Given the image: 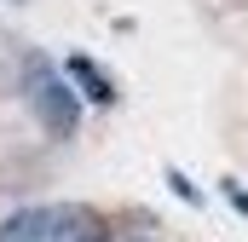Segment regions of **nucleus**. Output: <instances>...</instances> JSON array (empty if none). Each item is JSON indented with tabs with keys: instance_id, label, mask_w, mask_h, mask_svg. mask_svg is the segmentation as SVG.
Listing matches in <instances>:
<instances>
[{
	"instance_id": "nucleus-1",
	"label": "nucleus",
	"mask_w": 248,
	"mask_h": 242,
	"mask_svg": "<svg viewBox=\"0 0 248 242\" xmlns=\"http://www.w3.org/2000/svg\"><path fill=\"white\" fill-rule=\"evenodd\" d=\"M17 92H23L29 116H35V127L46 138H58V144L75 138L87 98L75 92V81L63 75V63H52L46 52H23V63H17Z\"/></svg>"
},
{
	"instance_id": "nucleus-2",
	"label": "nucleus",
	"mask_w": 248,
	"mask_h": 242,
	"mask_svg": "<svg viewBox=\"0 0 248 242\" xmlns=\"http://www.w3.org/2000/svg\"><path fill=\"white\" fill-rule=\"evenodd\" d=\"M0 242H110V225L87 202H35L0 219Z\"/></svg>"
},
{
	"instance_id": "nucleus-3",
	"label": "nucleus",
	"mask_w": 248,
	"mask_h": 242,
	"mask_svg": "<svg viewBox=\"0 0 248 242\" xmlns=\"http://www.w3.org/2000/svg\"><path fill=\"white\" fill-rule=\"evenodd\" d=\"M63 75L75 81V92H81L87 104H98V110H116L122 87L110 81V69H104L98 58H87V52H69V58H63Z\"/></svg>"
},
{
	"instance_id": "nucleus-4",
	"label": "nucleus",
	"mask_w": 248,
	"mask_h": 242,
	"mask_svg": "<svg viewBox=\"0 0 248 242\" xmlns=\"http://www.w3.org/2000/svg\"><path fill=\"white\" fill-rule=\"evenodd\" d=\"M162 179H168V190H173V196H179L185 208H202V202H208V196H202V190L190 184V173H179V167H162Z\"/></svg>"
},
{
	"instance_id": "nucleus-5",
	"label": "nucleus",
	"mask_w": 248,
	"mask_h": 242,
	"mask_svg": "<svg viewBox=\"0 0 248 242\" xmlns=\"http://www.w3.org/2000/svg\"><path fill=\"white\" fill-rule=\"evenodd\" d=\"M225 196H231V208H237V213H248V190H243V179H225Z\"/></svg>"
},
{
	"instance_id": "nucleus-6",
	"label": "nucleus",
	"mask_w": 248,
	"mask_h": 242,
	"mask_svg": "<svg viewBox=\"0 0 248 242\" xmlns=\"http://www.w3.org/2000/svg\"><path fill=\"white\" fill-rule=\"evenodd\" d=\"M110 242H156V237H110Z\"/></svg>"
},
{
	"instance_id": "nucleus-7",
	"label": "nucleus",
	"mask_w": 248,
	"mask_h": 242,
	"mask_svg": "<svg viewBox=\"0 0 248 242\" xmlns=\"http://www.w3.org/2000/svg\"><path fill=\"white\" fill-rule=\"evenodd\" d=\"M0 6H23V0H0Z\"/></svg>"
}]
</instances>
